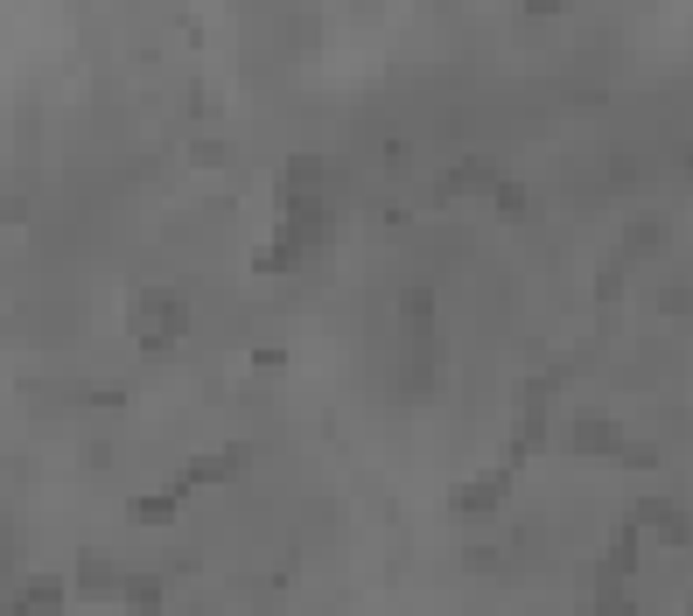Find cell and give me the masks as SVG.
Instances as JSON below:
<instances>
[{
	"mask_svg": "<svg viewBox=\"0 0 693 616\" xmlns=\"http://www.w3.org/2000/svg\"><path fill=\"white\" fill-rule=\"evenodd\" d=\"M120 581H127V568H112L106 554H84V568H77L71 589H84V595H120Z\"/></svg>",
	"mask_w": 693,
	"mask_h": 616,
	"instance_id": "cell-5",
	"label": "cell"
},
{
	"mask_svg": "<svg viewBox=\"0 0 693 616\" xmlns=\"http://www.w3.org/2000/svg\"><path fill=\"white\" fill-rule=\"evenodd\" d=\"M498 505H504V470H483L477 484H463V491L449 497V511H455V519H490Z\"/></svg>",
	"mask_w": 693,
	"mask_h": 616,
	"instance_id": "cell-3",
	"label": "cell"
},
{
	"mask_svg": "<svg viewBox=\"0 0 693 616\" xmlns=\"http://www.w3.org/2000/svg\"><path fill=\"white\" fill-rule=\"evenodd\" d=\"M182 329H190V309H182L176 294H162V288L133 309V343H141V351H168V343H182Z\"/></svg>",
	"mask_w": 693,
	"mask_h": 616,
	"instance_id": "cell-1",
	"label": "cell"
},
{
	"mask_svg": "<svg viewBox=\"0 0 693 616\" xmlns=\"http://www.w3.org/2000/svg\"><path fill=\"white\" fill-rule=\"evenodd\" d=\"M120 603L141 609V616H155V609L168 603V595H162V575H127V581H120Z\"/></svg>",
	"mask_w": 693,
	"mask_h": 616,
	"instance_id": "cell-7",
	"label": "cell"
},
{
	"mask_svg": "<svg viewBox=\"0 0 693 616\" xmlns=\"http://www.w3.org/2000/svg\"><path fill=\"white\" fill-rule=\"evenodd\" d=\"M182 484V476H176ZM182 497V491H176ZM176 497H141V505H133V519H147V526H162V519H176Z\"/></svg>",
	"mask_w": 693,
	"mask_h": 616,
	"instance_id": "cell-9",
	"label": "cell"
},
{
	"mask_svg": "<svg viewBox=\"0 0 693 616\" xmlns=\"http://www.w3.org/2000/svg\"><path fill=\"white\" fill-rule=\"evenodd\" d=\"M350 8H379V0H350Z\"/></svg>",
	"mask_w": 693,
	"mask_h": 616,
	"instance_id": "cell-11",
	"label": "cell"
},
{
	"mask_svg": "<svg viewBox=\"0 0 693 616\" xmlns=\"http://www.w3.org/2000/svg\"><path fill=\"white\" fill-rule=\"evenodd\" d=\"M63 603H71V581H57V575H36V581H28V595H22L28 616H57Z\"/></svg>",
	"mask_w": 693,
	"mask_h": 616,
	"instance_id": "cell-6",
	"label": "cell"
},
{
	"mask_svg": "<svg viewBox=\"0 0 693 616\" xmlns=\"http://www.w3.org/2000/svg\"><path fill=\"white\" fill-rule=\"evenodd\" d=\"M561 442L574 448V456H617V448H623L617 421H610V413H602V407H582V413H574V421H567V435H561Z\"/></svg>",
	"mask_w": 693,
	"mask_h": 616,
	"instance_id": "cell-2",
	"label": "cell"
},
{
	"mask_svg": "<svg viewBox=\"0 0 693 616\" xmlns=\"http://www.w3.org/2000/svg\"><path fill=\"white\" fill-rule=\"evenodd\" d=\"M666 239H672V225H666V218H652V210H637V218L623 225V253H631V259L666 253Z\"/></svg>",
	"mask_w": 693,
	"mask_h": 616,
	"instance_id": "cell-4",
	"label": "cell"
},
{
	"mask_svg": "<svg viewBox=\"0 0 693 616\" xmlns=\"http://www.w3.org/2000/svg\"><path fill=\"white\" fill-rule=\"evenodd\" d=\"M477 182H490V161H477V155H469V161H455V169H449V182H442V190H477Z\"/></svg>",
	"mask_w": 693,
	"mask_h": 616,
	"instance_id": "cell-8",
	"label": "cell"
},
{
	"mask_svg": "<svg viewBox=\"0 0 693 616\" xmlns=\"http://www.w3.org/2000/svg\"><path fill=\"white\" fill-rule=\"evenodd\" d=\"M463 568H498V546H463Z\"/></svg>",
	"mask_w": 693,
	"mask_h": 616,
	"instance_id": "cell-10",
	"label": "cell"
}]
</instances>
